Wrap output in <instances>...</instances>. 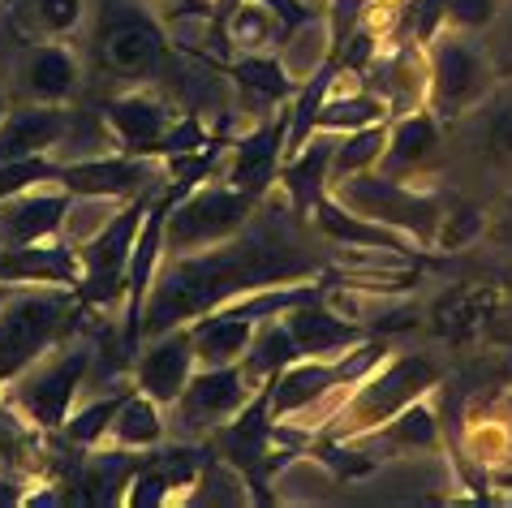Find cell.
I'll use <instances>...</instances> for the list:
<instances>
[{
  "label": "cell",
  "mask_w": 512,
  "mask_h": 508,
  "mask_svg": "<svg viewBox=\"0 0 512 508\" xmlns=\"http://www.w3.org/2000/svg\"><path fill=\"white\" fill-rule=\"evenodd\" d=\"M267 203V199H263ZM259 203L254 220L241 233L224 242L164 259L155 272V285L142 302L138 345L147 336H160L168 328H181L207 310L241 298V293L267 289V285H293V280H315L323 272V259L302 250V237L284 216H272Z\"/></svg>",
  "instance_id": "obj_1"
},
{
  "label": "cell",
  "mask_w": 512,
  "mask_h": 508,
  "mask_svg": "<svg viewBox=\"0 0 512 508\" xmlns=\"http://www.w3.org/2000/svg\"><path fill=\"white\" fill-rule=\"evenodd\" d=\"M69 194L65 186H31L13 199L0 203V246H44V242H61L65 229V211H69Z\"/></svg>",
  "instance_id": "obj_16"
},
{
  "label": "cell",
  "mask_w": 512,
  "mask_h": 508,
  "mask_svg": "<svg viewBox=\"0 0 512 508\" xmlns=\"http://www.w3.org/2000/svg\"><path fill=\"white\" fill-rule=\"evenodd\" d=\"M482 211L474 203H452L444 207V220H439V233H435V250H461L469 246L474 237H482Z\"/></svg>",
  "instance_id": "obj_37"
},
{
  "label": "cell",
  "mask_w": 512,
  "mask_h": 508,
  "mask_svg": "<svg viewBox=\"0 0 512 508\" xmlns=\"http://www.w3.org/2000/svg\"><path fill=\"white\" fill-rule=\"evenodd\" d=\"M263 199H250V194L233 190L229 181L211 177L203 186H194L190 194H181L164 220V259H177V254H194L224 242V237L241 233L254 220Z\"/></svg>",
  "instance_id": "obj_8"
},
{
  "label": "cell",
  "mask_w": 512,
  "mask_h": 508,
  "mask_svg": "<svg viewBox=\"0 0 512 508\" xmlns=\"http://www.w3.org/2000/svg\"><path fill=\"white\" fill-rule=\"evenodd\" d=\"M26 478L18 474V470H0V508H18V504H26Z\"/></svg>",
  "instance_id": "obj_41"
},
{
  "label": "cell",
  "mask_w": 512,
  "mask_h": 508,
  "mask_svg": "<svg viewBox=\"0 0 512 508\" xmlns=\"http://www.w3.org/2000/svg\"><path fill=\"white\" fill-rule=\"evenodd\" d=\"M91 0H5V18L22 39H69L87 26Z\"/></svg>",
  "instance_id": "obj_25"
},
{
  "label": "cell",
  "mask_w": 512,
  "mask_h": 508,
  "mask_svg": "<svg viewBox=\"0 0 512 508\" xmlns=\"http://www.w3.org/2000/svg\"><path fill=\"white\" fill-rule=\"evenodd\" d=\"M439 121L431 117V108H414L388 121V143H383L379 168L375 173L396 177V181H414L426 168L439 160Z\"/></svg>",
  "instance_id": "obj_19"
},
{
  "label": "cell",
  "mask_w": 512,
  "mask_h": 508,
  "mask_svg": "<svg viewBox=\"0 0 512 508\" xmlns=\"http://www.w3.org/2000/svg\"><path fill=\"white\" fill-rule=\"evenodd\" d=\"M0 285H82V259L69 242H44V246H0Z\"/></svg>",
  "instance_id": "obj_22"
},
{
  "label": "cell",
  "mask_w": 512,
  "mask_h": 508,
  "mask_svg": "<svg viewBox=\"0 0 512 508\" xmlns=\"http://www.w3.org/2000/svg\"><path fill=\"white\" fill-rule=\"evenodd\" d=\"M220 31H224V44L229 52H276L284 26L263 0H237V5L220 18Z\"/></svg>",
  "instance_id": "obj_31"
},
{
  "label": "cell",
  "mask_w": 512,
  "mask_h": 508,
  "mask_svg": "<svg viewBox=\"0 0 512 508\" xmlns=\"http://www.w3.org/2000/svg\"><path fill=\"white\" fill-rule=\"evenodd\" d=\"M284 138H289V104L276 117H263L254 130L233 138L229 151L220 160V181H229L233 190L250 194V199H267L280 181V164H284Z\"/></svg>",
  "instance_id": "obj_13"
},
{
  "label": "cell",
  "mask_w": 512,
  "mask_h": 508,
  "mask_svg": "<svg viewBox=\"0 0 512 508\" xmlns=\"http://www.w3.org/2000/svg\"><path fill=\"white\" fill-rule=\"evenodd\" d=\"M95 366V349L91 345H61L48 349L39 362H31L18 379H9L0 388V401H5L13 414L26 418L35 431H61V422L69 418V409L78 405V392L87 384Z\"/></svg>",
  "instance_id": "obj_7"
},
{
  "label": "cell",
  "mask_w": 512,
  "mask_h": 508,
  "mask_svg": "<svg viewBox=\"0 0 512 508\" xmlns=\"http://www.w3.org/2000/svg\"><path fill=\"white\" fill-rule=\"evenodd\" d=\"M495 487H508V491H512V474H500V470H495Z\"/></svg>",
  "instance_id": "obj_42"
},
{
  "label": "cell",
  "mask_w": 512,
  "mask_h": 508,
  "mask_svg": "<svg viewBox=\"0 0 512 508\" xmlns=\"http://www.w3.org/2000/svg\"><path fill=\"white\" fill-rule=\"evenodd\" d=\"M336 444V440H332ZM340 453H345V470L362 474L371 470L379 461H401V457H435L439 448H444V431H439V418L431 401H414L405 405L401 414H392L388 422H379L375 431L358 435V440L349 444H336Z\"/></svg>",
  "instance_id": "obj_11"
},
{
  "label": "cell",
  "mask_w": 512,
  "mask_h": 508,
  "mask_svg": "<svg viewBox=\"0 0 512 508\" xmlns=\"http://www.w3.org/2000/svg\"><path fill=\"white\" fill-rule=\"evenodd\" d=\"M173 117H177V108L164 95H155L151 87H125L99 104V121L108 125L112 147L130 151V155H151V160H155V147H160L164 130L173 125Z\"/></svg>",
  "instance_id": "obj_15"
},
{
  "label": "cell",
  "mask_w": 512,
  "mask_h": 508,
  "mask_svg": "<svg viewBox=\"0 0 512 508\" xmlns=\"http://www.w3.org/2000/svg\"><path fill=\"white\" fill-rule=\"evenodd\" d=\"M9 293H13V285H0V306L9 302Z\"/></svg>",
  "instance_id": "obj_43"
},
{
  "label": "cell",
  "mask_w": 512,
  "mask_h": 508,
  "mask_svg": "<svg viewBox=\"0 0 512 508\" xmlns=\"http://www.w3.org/2000/svg\"><path fill=\"white\" fill-rule=\"evenodd\" d=\"M431 328L461 349H512V298L500 285H452L431 306Z\"/></svg>",
  "instance_id": "obj_10"
},
{
  "label": "cell",
  "mask_w": 512,
  "mask_h": 508,
  "mask_svg": "<svg viewBox=\"0 0 512 508\" xmlns=\"http://www.w3.org/2000/svg\"><path fill=\"white\" fill-rule=\"evenodd\" d=\"M138 465H142V453H134V448L99 444V453L82 461L78 500L82 504H125V487H130Z\"/></svg>",
  "instance_id": "obj_28"
},
{
  "label": "cell",
  "mask_w": 512,
  "mask_h": 508,
  "mask_svg": "<svg viewBox=\"0 0 512 508\" xmlns=\"http://www.w3.org/2000/svg\"><path fill=\"white\" fill-rule=\"evenodd\" d=\"M383 143H388V121H375V125H362V130L336 134L332 138V164H327V190H332L336 181H345V177H358V173L379 168Z\"/></svg>",
  "instance_id": "obj_33"
},
{
  "label": "cell",
  "mask_w": 512,
  "mask_h": 508,
  "mask_svg": "<svg viewBox=\"0 0 512 508\" xmlns=\"http://www.w3.org/2000/svg\"><path fill=\"white\" fill-rule=\"evenodd\" d=\"M190 328V345H194V362L198 366H233L246 354L250 336H254V323L229 315V310H207L186 323Z\"/></svg>",
  "instance_id": "obj_24"
},
{
  "label": "cell",
  "mask_w": 512,
  "mask_h": 508,
  "mask_svg": "<svg viewBox=\"0 0 512 508\" xmlns=\"http://www.w3.org/2000/svg\"><path fill=\"white\" fill-rule=\"evenodd\" d=\"M469 453L495 470L512 453V427L500 418H474V427H469Z\"/></svg>",
  "instance_id": "obj_38"
},
{
  "label": "cell",
  "mask_w": 512,
  "mask_h": 508,
  "mask_svg": "<svg viewBox=\"0 0 512 508\" xmlns=\"http://www.w3.org/2000/svg\"><path fill=\"white\" fill-rule=\"evenodd\" d=\"M500 9H504V0H444L439 26L461 31V35H487L491 22L500 18Z\"/></svg>",
  "instance_id": "obj_36"
},
{
  "label": "cell",
  "mask_w": 512,
  "mask_h": 508,
  "mask_svg": "<svg viewBox=\"0 0 512 508\" xmlns=\"http://www.w3.org/2000/svg\"><path fill=\"white\" fill-rule=\"evenodd\" d=\"M250 397H254V388L246 384V375H241L237 362L233 366H194L190 384L181 388V397L173 401L177 431L181 435H211Z\"/></svg>",
  "instance_id": "obj_14"
},
{
  "label": "cell",
  "mask_w": 512,
  "mask_h": 508,
  "mask_svg": "<svg viewBox=\"0 0 512 508\" xmlns=\"http://www.w3.org/2000/svg\"><path fill=\"white\" fill-rule=\"evenodd\" d=\"M65 104H22L9 108L0 121V160H31V155H56L69 134Z\"/></svg>",
  "instance_id": "obj_21"
},
{
  "label": "cell",
  "mask_w": 512,
  "mask_h": 508,
  "mask_svg": "<svg viewBox=\"0 0 512 508\" xmlns=\"http://www.w3.org/2000/svg\"><path fill=\"white\" fill-rule=\"evenodd\" d=\"M164 186L155 190H142L138 199H125L112 220L99 229L91 242L78 246V259H82V285H78V298L87 310H108V306H121L125 302V267H130V250H134V237L147 220V207L151 199L160 194Z\"/></svg>",
  "instance_id": "obj_9"
},
{
  "label": "cell",
  "mask_w": 512,
  "mask_h": 508,
  "mask_svg": "<svg viewBox=\"0 0 512 508\" xmlns=\"http://www.w3.org/2000/svg\"><path fill=\"white\" fill-rule=\"evenodd\" d=\"M280 319L289 323L302 358H340V354H349L353 345H362L366 336H375L371 328H362V323H353L340 315V310H332L323 298L284 310Z\"/></svg>",
  "instance_id": "obj_20"
},
{
  "label": "cell",
  "mask_w": 512,
  "mask_h": 508,
  "mask_svg": "<svg viewBox=\"0 0 512 508\" xmlns=\"http://www.w3.org/2000/svg\"><path fill=\"white\" fill-rule=\"evenodd\" d=\"M91 61L121 87H151L173 61V39L151 0H95Z\"/></svg>",
  "instance_id": "obj_2"
},
{
  "label": "cell",
  "mask_w": 512,
  "mask_h": 508,
  "mask_svg": "<svg viewBox=\"0 0 512 508\" xmlns=\"http://www.w3.org/2000/svg\"><path fill=\"white\" fill-rule=\"evenodd\" d=\"M332 138L336 134H323L315 130L297 147L289 160L280 164V181L276 186L284 190V203L297 220H310V207L319 203V194H327V164H332Z\"/></svg>",
  "instance_id": "obj_23"
},
{
  "label": "cell",
  "mask_w": 512,
  "mask_h": 508,
  "mask_svg": "<svg viewBox=\"0 0 512 508\" xmlns=\"http://www.w3.org/2000/svg\"><path fill=\"white\" fill-rule=\"evenodd\" d=\"M9 108H13V104L5 100V95H0V121H5V112H9Z\"/></svg>",
  "instance_id": "obj_44"
},
{
  "label": "cell",
  "mask_w": 512,
  "mask_h": 508,
  "mask_svg": "<svg viewBox=\"0 0 512 508\" xmlns=\"http://www.w3.org/2000/svg\"><path fill=\"white\" fill-rule=\"evenodd\" d=\"M327 194H332L340 207H349V211H358V216L383 224V229L409 237V242L422 250H435V233H439V220H444V207H448L444 194L418 190L414 181L383 177L375 168L336 181Z\"/></svg>",
  "instance_id": "obj_6"
},
{
  "label": "cell",
  "mask_w": 512,
  "mask_h": 508,
  "mask_svg": "<svg viewBox=\"0 0 512 508\" xmlns=\"http://www.w3.org/2000/svg\"><path fill=\"white\" fill-rule=\"evenodd\" d=\"M263 5H267V9H272V13H276V18H280V26H284V31H293V26H297V22H306V18H310V13H315V9H323V5H310V0H263Z\"/></svg>",
  "instance_id": "obj_40"
},
{
  "label": "cell",
  "mask_w": 512,
  "mask_h": 508,
  "mask_svg": "<svg viewBox=\"0 0 512 508\" xmlns=\"http://www.w3.org/2000/svg\"><path fill=\"white\" fill-rule=\"evenodd\" d=\"M297 358V341H293V332H289V323H284L280 315L272 319H259L254 323V336H250V345H246V354H241V375H246V384L254 392H263L272 379L284 371V366H293Z\"/></svg>",
  "instance_id": "obj_27"
},
{
  "label": "cell",
  "mask_w": 512,
  "mask_h": 508,
  "mask_svg": "<svg viewBox=\"0 0 512 508\" xmlns=\"http://www.w3.org/2000/svg\"><path fill=\"white\" fill-rule=\"evenodd\" d=\"M375 121H388V104H383L362 78L340 74L336 87L327 91V100L319 108L315 130H323V134H349V130H362V125H375Z\"/></svg>",
  "instance_id": "obj_26"
},
{
  "label": "cell",
  "mask_w": 512,
  "mask_h": 508,
  "mask_svg": "<svg viewBox=\"0 0 512 508\" xmlns=\"http://www.w3.org/2000/svg\"><path fill=\"white\" fill-rule=\"evenodd\" d=\"M164 440H168L164 405L155 397H147V392L130 388V392H125V401H121V409H117V418H112L104 444L134 448V453H151V448H160Z\"/></svg>",
  "instance_id": "obj_30"
},
{
  "label": "cell",
  "mask_w": 512,
  "mask_h": 508,
  "mask_svg": "<svg viewBox=\"0 0 512 508\" xmlns=\"http://www.w3.org/2000/svg\"><path fill=\"white\" fill-rule=\"evenodd\" d=\"M69 194H91V199H138L142 190L164 186V160L130 151H99L87 160H61V181Z\"/></svg>",
  "instance_id": "obj_12"
},
{
  "label": "cell",
  "mask_w": 512,
  "mask_h": 508,
  "mask_svg": "<svg viewBox=\"0 0 512 508\" xmlns=\"http://www.w3.org/2000/svg\"><path fill=\"white\" fill-rule=\"evenodd\" d=\"M487 52H491L495 69H500V78H512V0H504L500 18L491 22V31H487Z\"/></svg>",
  "instance_id": "obj_39"
},
{
  "label": "cell",
  "mask_w": 512,
  "mask_h": 508,
  "mask_svg": "<svg viewBox=\"0 0 512 508\" xmlns=\"http://www.w3.org/2000/svg\"><path fill=\"white\" fill-rule=\"evenodd\" d=\"M508 405H512V397H508Z\"/></svg>",
  "instance_id": "obj_46"
},
{
  "label": "cell",
  "mask_w": 512,
  "mask_h": 508,
  "mask_svg": "<svg viewBox=\"0 0 512 508\" xmlns=\"http://www.w3.org/2000/svg\"><path fill=\"white\" fill-rule=\"evenodd\" d=\"M276 52H280V61H284V69L297 78V87L315 74V69L332 56V31H327V18H323V9H315L306 22H297L293 31H284L280 35V44H276Z\"/></svg>",
  "instance_id": "obj_32"
},
{
  "label": "cell",
  "mask_w": 512,
  "mask_h": 508,
  "mask_svg": "<svg viewBox=\"0 0 512 508\" xmlns=\"http://www.w3.org/2000/svg\"><path fill=\"white\" fill-rule=\"evenodd\" d=\"M82 87V61L61 39H31L18 61L22 104H69Z\"/></svg>",
  "instance_id": "obj_17"
},
{
  "label": "cell",
  "mask_w": 512,
  "mask_h": 508,
  "mask_svg": "<svg viewBox=\"0 0 512 508\" xmlns=\"http://www.w3.org/2000/svg\"><path fill=\"white\" fill-rule=\"evenodd\" d=\"M482 108H487V117H482V138H487V151L495 155V160L512 164V87H504V82H500Z\"/></svg>",
  "instance_id": "obj_35"
},
{
  "label": "cell",
  "mask_w": 512,
  "mask_h": 508,
  "mask_svg": "<svg viewBox=\"0 0 512 508\" xmlns=\"http://www.w3.org/2000/svg\"><path fill=\"white\" fill-rule=\"evenodd\" d=\"M396 5H405V0H396Z\"/></svg>",
  "instance_id": "obj_45"
},
{
  "label": "cell",
  "mask_w": 512,
  "mask_h": 508,
  "mask_svg": "<svg viewBox=\"0 0 512 508\" xmlns=\"http://www.w3.org/2000/svg\"><path fill=\"white\" fill-rule=\"evenodd\" d=\"M435 384H439V366L426 354H383L345 392V401L332 409V418L323 422V431L315 440H336V444L358 440V435L375 431L392 414H401L405 405L431 397Z\"/></svg>",
  "instance_id": "obj_3"
},
{
  "label": "cell",
  "mask_w": 512,
  "mask_h": 508,
  "mask_svg": "<svg viewBox=\"0 0 512 508\" xmlns=\"http://www.w3.org/2000/svg\"><path fill=\"white\" fill-rule=\"evenodd\" d=\"M87 315L78 289L61 285H22L0 306V388L18 379L26 366L39 362L48 349L74 336L78 319Z\"/></svg>",
  "instance_id": "obj_4"
},
{
  "label": "cell",
  "mask_w": 512,
  "mask_h": 508,
  "mask_svg": "<svg viewBox=\"0 0 512 508\" xmlns=\"http://www.w3.org/2000/svg\"><path fill=\"white\" fill-rule=\"evenodd\" d=\"M220 74H229L259 104H289L297 95V78L284 69L280 52H237L220 65Z\"/></svg>",
  "instance_id": "obj_29"
},
{
  "label": "cell",
  "mask_w": 512,
  "mask_h": 508,
  "mask_svg": "<svg viewBox=\"0 0 512 508\" xmlns=\"http://www.w3.org/2000/svg\"><path fill=\"white\" fill-rule=\"evenodd\" d=\"M142 354L134 362V388L155 397L160 405H173L181 397V388L190 384L194 375V345H190V328L181 323V328H168L160 336H147V341L138 345Z\"/></svg>",
  "instance_id": "obj_18"
},
{
  "label": "cell",
  "mask_w": 512,
  "mask_h": 508,
  "mask_svg": "<svg viewBox=\"0 0 512 508\" xmlns=\"http://www.w3.org/2000/svg\"><path fill=\"white\" fill-rule=\"evenodd\" d=\"M130 388L134 384L108 392V397H95L87 405H74V409H69V418L61 422L65 440L74 448H87V453H91V448H99L108 440V427H112V418H117V409H121V401H125V392H130Z\"/></svg>",
  "instance_id": "obj_34"
},
{
  "label": "cell",
  "mask_w": 512,
  "mask_h": 508,
  "mask_svg": "<svg viewBox=\"0 0 512 508\" xmlns=\"http://www.w3.org/2000/svg\"><path fill=\"white\" fill-rule=\"evenodd\" d=\"M426 52V108L439 125H452L478 112L491 100V91L500 87V69H495L487 44H478V35L461 31H439L422 44Z\"/></svg>",
  "instance_id": "obj_5"
}]
</instances>
